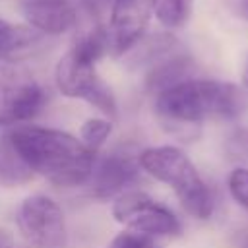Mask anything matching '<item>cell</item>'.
Instances as JSON below:
<instances>
[{
  "mask_svg": "<svg viewBox=\"0 0 248 248\" xmlns=\"http://www.w3.org/2000/svg\"><path fill=\"white\" fill-rule=\"evenodd\" d=\"M43 41V35L25 25H6L0 29V62H16L33 52Z\"/></svg>",
  "mask_w": 248,
  "mask_h": 248,
  "instance_id": "7c38bea8",
  "label": "cell"
},
{
  "mask_svg": "<svg viewBox=\"0 0 248 248\" xmlns=\"http://www.w3.org/2000/svg\"><path fill=\"white\" fill-rule=\"evenodd\" d=\"M231 6L242 19L248 21V0H231Z\"/></svg>",
  "mask_w": 248,
  "mask_h": 248,
  "instance_id": "ffe728a7",
  "label": "cell"
},
{
  "mask_svg": "<svg viewBox=\"0 0 248 248\" xmlns=\"http://www.w3.org/2000/svg\"><path fill=\"white\" fill-rule=\"evenodd\" d=\"M229 192L232 200L248 211V169L238 167L229 174Z\"/></svg>",
  "mask_w": 248,
  "mask_h": 248,
  "instance_id": "2e32d148",
  "label": "cell"
},
{
  "mask_svg": "<svg viewBox=\"0 0 248 248\" xmlns=\"http://www.w3.org/2000/svg\"><path fill=\"white\" fill-rule=\"evenodd\" d=\"M6 25H8V23H6V21H4V19H0V29H4V27H6Z\"/></svg>",
  "mask_w": 248,
  "mask_h": 248,
  "instance_id": "603a6c76",
  "label": "cell"
},
{
  "mask_svg": "<svg viewBox=\"0 0 248 248\" xmlns=\"http://www.w3.org/2000/svg\"><path fill=\"white\" fill-rule=\"evenodd\" d=\"M141 165L140 153L130 149H114L107 153L99 163H93L91 174L87 178L89 194L95 198H110L126 192L140 180Z\"/></svg>",
  "mask_w": 248,
  "mask_h": 248,
  "instance_id": "9c48e42d",
  "label": "cell"
},
{
  "mask_svg": "<svg viewBox=\"0 0 248 248\" xmlns=\"http://www.w3.org/2000/svg\"><path fill=\"white\" fill-rule=\"evenodd\" d=\"M194 10V0H151V14L169 29L182 27Z\"/></svg>",
  "mask_w": 248,
  "mask_h": 248,
  "instance_id": "5bb4252c",
  "label": "cell"
},
{
  "mask_svg": "<svg viewBox=\"0 0 248 248\" xmlns=\"http://www.w3.org/2000/svg\"><path fill=\"white\" fill-rule=\"evenodd\" d=\"M46 93L39 79L14 62L0 64V126L31 120L43 108Z\"/></svg>",
  "mask_w": 248,
  "mask_h": 248,
  "instance_id": "5b68a950",
  "label": "cell"
},
{
  "mask_svg": "<svg viewBox=\"0 0 248 248\" xmlns=\"http://www.w3.org/2000/svg\"><path fill=\"white\" fill-rule=\"evenodd\" d=\"M108 248H157L153 236H147V234H141V232H134V231H122L118 232Z\"/></svg>",
  "mask_w": 248,
  "mask_h": 248,
  "instance_id": "e0dca14e",
  "label": "cell"
},
{
  "mask_svg": "<svg viewBox=\"0 0 248 248\" xmlns=\"http://www.w3.org/2000/svg\"><path fill=\"white\" fill-rule=\"evenodd\" d=\"M151 17V0H114L108 10V54H128L145 35Z\"/></svg>",
  "mask_w": 248,
  "mask_h": 248,
  "instance_id": "ba28073f",
  "label": "cell"
},
{
  "mask_svg": "<svg viewBox=\"0 0 248 248\" xmlns=\"http://www.w3.org/2000/svg\"><path fill=\"white\" fill-rule=\"evenodd\" d=\"M21 14L27 25L41 35H62L78 21L76 6L70 0H25Z\"/></svg>",
  "mask_w": 248,
  "mask_h": 248,
  "instance_id": "30bf717a",
  "label": "cell"
},
{
  "mask_svg": "<svg viewBox=\"0 0 248 248\" xmlns=\"http://www.w3.org/2000/svg\"><path fill=\"white\" fill-rule=\"evenodd\" d=\"M194 70H196L194 60L176 48L165 54L163 58H159L157 62H153L151 66H147L145 87L147 91L157 95L167 87H172L184 79L194 78Z\"/></svg>",
  "mask_w": 248,
  "mask_h": 248,
  "instance_id": "8fae6325",
  "label": "cell"
},
{
  "mask_svg": "<svg viewBox=\"0 0 248 248\" xmlns=\"http://www.w3.org/2000/svg\"><path fill=\"white\" fill-rule=\"evenodd\" d=\"M108 54V39L103 25L79 35L70 50L58 60L54 70L56 87L62 95L81 99L107 116H116V99L112 89L101 79L95 66Z\"/></svg>",
  "mask_w": 248,
  "mask_h": 248,
  "instance_id": "3957f363",
  "label": "cell"
},
{
  "mask_svg": "<svg viewBox=\"0 0 248 248\" xmlns=\"http://www.w3.org/2000/svg\"><path fill=\"white\" fill-rule=\"evenodd\" d=\"M17 227L31 248H66L68 244L64 213L45 194H33L21 202Z\"/></svg>",
  "mask_w": 248,
  "mask_h": 248,
  "instance_id": "52a82bcc",
  "label": "cell"
},
{
  "mask_svg": "<svg viewBox=\"0 0 248 248\" xmlns=\"http://www.w3.org/2000/svg\"><path fill=\"white\" fill-rule=\"evenodd\" d=\"M110 132H112L110 120H107V118H87L81 126V130H79V140L91 151H97L107 141Z\"/></svg>",
  "mask_w": 248,
  "mask_h": 248,
  "instance_id": "9a60e30c",
  "label": "cell"
},
{
  "mask_svg": "<svg viewBox=\"0 0 248 248\" xmlns=\"http://www.w3.org/2000/svg\"><path fill=\"white\" fill-rule=\"evenodd\" d=\"M6 138L31 172L54 186H79L91 174L95 151L62 130L25 124L16 126Z\"/></svg>",
  "mask_w": 248,
  "mask_h": 248,
  "instance_id": "6da1fadb",
  "label": "cell"
},
{
  "mask_svg": "<svg viewBox=\"0 0 248 248\" xmlns=\"http://www.w3.org/2000/svg\"><path fill=\"white\" fill-rule=\"evenodd\" d=\"M0 248H21V246H17L16 242H12L10 238H4V236H0Z\"/></svg>",
  "mask_w": 248,
  "mask_h": 248,
  "instance_id": "44dd1931",
  "label": "cell"
},
{
  "mask_svg": "<svg viewBox=\"0 0 248 248\" xmlns=\"http://www.w3.org/2000/svg\"><path fill=\"white\" fill-rule=\"evenodd\" d=\"M248 110V89L219 79L190 78L155 95V112L174 124L234 120Z\"/></svg>",
  "mask_w": 248,
  "mask_h": 248,
  "instance_id": "7a4b0ae2",
  "label": "cell"
},
{
  "mask_svg": "<svg viewBox=\"0 0 248 248\" xmlns=\"http://www.w3.org/2000/svg\"><path fill=\"white\" fill-rule=\"evenodd\" d=\"M81 2H83L85 10H87L89 14L101 16V14H105V12L110 10V6H112L114 0H81Z\"/></svg>",
  "mask_w": 248,
  "mask_h": 248,
  "instance_id": "d6986e66",
  "label": "cell"
},
{
  "mask_svg": "<svg viewBox=\"0 0 248 248\" xmlns=\"http://www.w3.org/2000/svg\"><path fill=\"white\" fill-rule=\"evenodd\" d=\"M140 165L143 172L172 188L180 205L192 217L207 219L213 213V196L207 184L188 155L178 147L159 145L143 149L140 153Z\"/></svg>",
  "mask_w": 248,
  "mask_h": 248,
  "instance_id": "277c9868",
  "label": "cell"
},
{
  "mask_svg": "<svg viewBox=\"0 0 248 248\" xmlns=\"http://www.w3.org/2000/svg\"><path fill=\"white\" fill-rule=\"evenodd\" d=\"M227 149L236 159H248V128L236 130L227 143Z\"/></svg>",
  "mask_w": 248,
  "mask_h": 248,
  "instance_id": "ac0fdd59",
  "label": "cell"
},
{
  "mask_svg": "<svg viewBox=\"0 0 248 248\" xmlns=\"http://www.w3.org/2000/svg\"><path fill=\"white\" fill-rule=\"evenodd\" d=\"M31 176H33L31 169L23 163V159L12 147L10 140L4 138L0 141V182L14 186L19 182H27Z\"/></svg>",
  "mask_w": 248,
  "mask_h": 248,
  "instance_id": "4fadbf2b",
  "label": "cell"
},
{
  "mask_svg": "<svg viewBox=\"0 0 248 248\" xmlns=\"http://www.w3.org/2000/svg\"><path fill=\"white\" fill-rule=\"evenodd\" d=\"M112 217L128 231L147 236H172L180 232L176 215L140 190H126L112 203Z\"/></svg>",
  "mask_w": 248,
  "mask_h": 248,
  "instance_id": "8992f818",
  "label": "cell"
},
{
  "mask_svg": "<svg viewBox=\"0 0 248 248\" xmlns=\"http://www.w3.org/2000/svg\"><path fill=\"white\" fill-rule=\"evenodd\" d=\"M242 85L248 89V64H246V68H244V72H242Z\"/></svg>",
  "mask_w": 248,
  "mask_h": 248,
  "instance_id": "7402d4cb",
  "label": "cell"
}]
</instances>
